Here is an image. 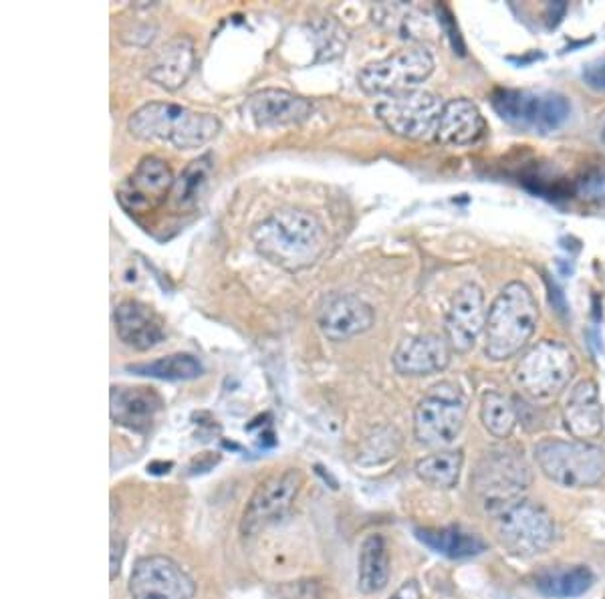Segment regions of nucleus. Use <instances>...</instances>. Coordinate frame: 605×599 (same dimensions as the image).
<instances>
[{
	"mask_svg": "<svg viewBox=\"0 0 605 599\" xmlns=\"http://www.w3.org/2000/svg\"><path fill=\"white\" fill-rule=\"evenodd\" d=\"M256 251L276 267L301 271L313 265L325 248V230L318 216L301 208H281L253 228Z\"/></svg>",
	"mask_w": 605,
	"mask_h": 599,
	"instance_id": "nucleus-1",
	"label": "nucleus"
},
{
	"mask_svg": "<svg viewBox=\"0 0 605 599\" xmlns=\"http://www.w3.org/2000/svg\"><path fill=\"white\" fill-rule=\"evenodd\" d=\"M128 129L142 141H168L176 150H196L218 136L221 119L176 104L152 101L129 116Z\"/></svg>",
	"mask_w": 605,
	"mask_h": 599,
	"instance_id": "nucleus-2",
	"label": "nucleus"
},
{
	"mask_svg": "<svg viewBox=\"0 0 605 599\" xmlns=\"http://www.w3.org/2000/svg\"><path fill=\"white\" fill-rule=\"evenodd\" d=\"M539 323V305L525 283H509L492 301L485 330V354L505 362L531 342Z\"/></svg>",
	"mask_w": 605,
	"mask_h": 599,
	"instance_id": "nucleus-3",
	"label": "nucleus"
},
{
	"mask_svg": "<svg viewBox=\"0 0 605 599\" xmlns=\"http://www.w3.org/2000/svg\"><path fill=\"white\" fill-rule=\"evenodd\" d=\"M535 461L563 489H594L605 481V450L584 440H541Z\"/></svg>",
	"mask_w": 605,
	"mask_h": 599,
	"instance_id": "nucleus-4",
	"label": "nucleus"
},
{
	"mask_svg": "<svg viewBox=\"0 0 605 599\" xmlns=\"http://www.w3.org/2000/svg\"><path fill=\"white\" fill-rule=\"evenodd\" d=\"M577 372L572 350L562 342L543 340L520 357L515 382L533 402H549L559 396Z\"/></svg>",
	"mask_w": 605,
	"mask_h": 599,
	"instance_id": "nucleus-5",
	"label": "nucleus"
},
{
	"mask_svg": "<svg viewBox=\"0 0 605 599\" xmlns=\"http://www.w3.org/2000/svg\"><path fill=\"white\" fill-rule=\"evenodd\" d=\"M468 414L465 392L452 382L436 384L414 410V436L430 449H447L460 436Z\"/></svg>",
	"mask_w": 605,
	"mask_h": 599,
	"instance_id": "nucleus-6",
	"label": "nucleus"
},
{
	"mask_svg": "<svg viewBox=\"0 0 605 599\" xmlns=\"http://www.w3.org/2000/svg\"><path fill=\"white\" fill-rule=\"evenodd\" d=\"M531 469L513 449H490L478 462L472 477L485 509L497 514L510 503L519 501L520 494L531 487Z\"/></svg>",
	"mask_w": 605,
	"mask_h": 599,
	"instance_id": "nucleus-7",
	"label": "nucleus"
},
{
	"mask_svg": "<svg viewBox=\"0 0 605 599\" xmlns=\"http://www.w3.org/2000/svg\"><path fill=\"white\" fill-rule=\"evenodd\" d=\"M492 108L510 126L531 134H552L572 114L567 97L535 89H497L492 94Z\"/></svg>",
	"mask_w": 605,
	"mask_h": 599,
	"instance_id": "nucleus-8",
	"label": "nucleus"
},
{
	"mask_svg": "<svg viewBox=\"0 0 605 599\" xmlns=\"http://www.w3.org/2000/svg\"><path fill=\"white\" fill-rule=\"evenodd\" d=\"M495 533L513 556L535 557L555 543L557 527L545 507L519 499L495 514Z\"/></svg>",
	"mask_w": 605,
	"mask_h": 599,
	"instance_id": "nucleus-9",
	"label": "nucleus"
},
{
	"mask_svg": "<svg viewBox=\"0 0 605 599\" xmlns=\"http://www.w3.org/2000/svg\"><path fill=\"white\" fill-rule=\"evenodd\" d=\"M435 71V57L425 47H410L363 67L358 76L370 96H403L416 91Z\"/></svg>",
	"mask_w": 605,
	"mask_h": 599,
	"instance_id": "nucleus-10",
	"label": "nucleus"
},
{
	"mask_svg": "<svg viewBox=\"0 0 605 599\" xmlns=\"http://www.w3.org/2000/svg\"><path fill=\"white\" fill-rule=\"evenodd\" d=\"M445 104L430 91H410L403 96L383 99L375 108V116L393 136L406 139H426L435 136Z\"/></svg>",
	"mask_w": 605,
	"mask_h": 599,
	"instance_id": "nucleus-11",
	"label": "nucleus"
},
{
	"mask_svg": "<svg viewBox=\"0 0 605 599\" xmlns=\"http://www.w3.org/2000/svg\"><path fill=\"white\" fill-rule=\"evenodd\" d=\"M301 487L303 474L295 469L273 474L261 482L246 504L241 519V533L245 537L256 536L269 524L283 519L295 503Z\"/></svg>",
	"mask_w": 605,
	"mask_h": 599,
	"instance_id": "nucleus-12",
	"label": "nucleus"
},
{
	"mask_svg": "<svg viewBox=\"0 0 605 599\" xmlns=\"http://www.w3.org/2000/svg\"><path fill=\"white\" fill-rule=\"evenodd\" d=\"M131 599H194V579L166 556L142 557L129 578Z\"/></svg>",
	"mask_w": 605,
	"mask_h": 599,
	"instance_id": "nucleus-13",
	"label": "nucleus"
},
{
	"mask_svg": "<svg viewBox=\"0 0 605 599\" xmlns=\"http://www.w3.org/2000/svg\"><path fill=\"white\" fill-rule=\"evenodd\" d=\"M174 174L162 158L146 156L117 188V200L128 213H152L166 203L174 188Z\"/></svg>",
	"mask_w": 605,
	"mask_h": 599,
	"instance_id": "nucleus-14",
	"label": "nucleus"
},
{
	"mask_svg": "<svg viewBox=\"0 0 605 599\" xmlns=\"http://www.w3.org/2000/svg\"><path fill=\"white\" fill-rule=\"evenodd\" d=\"M487 320L489 311L485 307V293L475 283H465L450 301L445 320V337L452 352L468 354L487 330Z\"/></svg>",
	"mask_w": 605,
	"mask_h": 599,
	"instance_id": "nucleus-15",
	"label": "nucleus"
},
{
	"mask_svg": "<svg viewBox=\"0 0 605 599\" xmlns=\"http://www.w3.org/2000/svg\"><path fill=\"white\" fill-rule=\"evenodd\" d=\"M452 347L447 337L435 333L406 337L392 355L393 370L408 377H426L447 370Z\"/></svg>",
	"mask_w": 605,
	"mask_h": 599,
	"instance_id": "nucleus-16",
	"label": "nucleus"
},
{
	"mask_svg": "<svg viewBox=\"0 0 605 599\" xmlns=\"http://www.w3.org/2000/svg\"><path fill=\"white\" fill-rule=\"evenodd\" d=\"M375 313L355 295H335L319 311V327L331 342H348L370 332Z\"/></svg>",
	"mask_w": 605,
	"mask_h": 599,
	"instance_id": "nucleus-17",
	"label": "nucleus"
},
{
	"mask_svg": "<svg viewBox=\"0 0 605 599\" xmlns=\"http://www.w3.org/2000/svg\"><path fill=\"white\" fill-rule=\"evenodd\" d=\"M245 109L258 128L297 126L311 116L308 99L285 89H261L246 99Z\"/></svg>",
	"mask_w": 605,
	"mask_h": 599,
	"instance_id": "nucleus-18",
	"label": "nucleus"
},
{
	"mask_svg": "<svg viewBox=\"0 0 605 599\" xmlns=\"http://www.w3.org/2000/svg\"><path fill=\"white\" fill-rule=\"evenodd\" d=\"M117 337L136 352H149L166 340L158 313L136 300L121 301L114 313Z\"/></svg>",
	"mask_w": 605,
	"mask_h": 599,
	"instance_id": "nucleus-19",
	"label": "nucleus"
},
{
	"mask_svg": "<svg viewBox=\"0 0 605 599\" xmlns=\"http://www.w3.org/2000/svg\"><path fill=\"white\" fill-rule=\"evenodd\" d=\"M565 429L575 440H594L604 432V407L594 380L575 385L563 406Z\"/></svg>",
	"mask_w": 605,
	"mask_h": 599,
	"instance_id": "nucleus-20",
	"label": "nucleus"
},
{
	"mask_svg": "<svg viewBox=\"0 0 605 599\" xmlns=\"http://www.w3.org/2000/svg\"><path fill=\"white\" fill-rule=\"evenodd\" d=\"M485 131L487 121L482 118L477 104L465 97H458L445 104L435 138L438 144L448 148H465L477 144L478 139L485 136Z\"/></svg>",
	"mask_w": 605,
	"mask_h": 599,
	"instance_id": "nucleus-21",
	"label": "nucleus"
},
{
	"mask_svg": "<svg viewBox=\"0 0 605 599\" xmlns=\"http://www.w3.org/2000/svg\"><path fill=\"white\" fill-rule=\"evenodd\" d=\"M164 406V400L152 387H126L114 385L111 387V420L117 426L146 432L154 424V420Z\"/></svg>",
	"mask_w": 605,
	"mask_h": 599,
	"instance_id": "nucleus-22",
	"label": "nucleus"
},
{
	"mask_svg": "<svg viewBox=\"0 0 605 599\" xmlns=\"http://www.w3.org/2000/svg\"><path fill=\"white\" fill-rule=\"evenodd\" d=\"M196 65V51L188 37H176L159 49L158 55L149 65V79L166 91L180 89L188 79Z\"/></svg>",
	"mask_w": 605,
	"mask_h": 599,
	"instance_id": "nucleus-23",
	"label": "nucleus"
},
{
	"mask_svg": "<svg viewBox=\"0 0 605 599\" xmlns=\"http://www.w3.org/2000/svg\"><path fill=\"white\" fill-rule=\"evenodd\" d=\"M358 566V586L361 593L373 596L386 589L390 581V553L382 536L363 539Z\"/></svg>",
	"mask_w": 605,
	"mask_h": 599,
	"instance_id": "nucleus-24",
	"label": "nucleus"
},
{
	"mask_svg": "<svg viewBox=\"0 0 605 599\" xmlns=\"http://www.w3.org/2000/svg\"><path fill=\"white\" fill-rule=\"evenodd\" d=\"M416 537L440 556L450 559H467L477 557L487 551L485 539L468 533L460 527H445V529H416Z\"/></svg>",
	"mask_w": 605,
	"mask_h": 599,
	"instance_id": "nucleus-25",
	"label": "nucleus"
},
{
	"mask_svg": "<svg viewBox=\"0 0 605 599\" xmlns=\"http://www.w3.org/2000/svg\"><path fill=\"white\" fill-rule=\"evenodd\" d=\"M595 576L587 566L574 568L545 569L537 578L535 586L545 598L569 599L579 598L594 586Z\"/></svg>",
	"mask_w": 605,
	"mask_h": 599,
	"instance_id": "nucleus-26",
	"label": "nucleus"
},
{
	"mask_svg": "<svg viewBox=\"0 0 605 599\" xmlns=\"http://www.w3.org/2000/svg\"><path fill=\"white\" fill-rule=\"evenodd\" d=\"M465 467L462 450H440L416 462V474L435 489H455Z\"/></svg>",
	"mask_w": 605,
	"mask_h": 599,
	"instance_id": "nucleus-27",
	"label": "nucleus"
},
{
	"mask_svg": "<svg viewBox=\"0 0 605 599\" xmlns=\"http://www.w3.org/2000/svg\"><path fill=\"white\" fill-rule=\"evenodd\" d=\"M128 372L154 377V380H166V382H186V380H196L198 375H202L204 367L194 355L174 354L159 357L154 362L128 365Z\"/></svg>",
	"mask_w": 605,
	"mask_h": 599,
	"instance_id": "nucleus-28",
	"label": "nucleus"
},
{
	"mask_svg": "<svg viewBox=\"0 0 605 599\" xmlns=\"http://www.w3.org/2000/svg\"><path fill=\"white\" fill-rule=\"evenodd\" d=\"M213 174V158L202 156L198 160L191 161L180 176L174 180L172 188V203L176 208H192L201 200L204 188L208 186Z\"/></svg>",
	"mask_w": 605,
	"mask_h": 599,
	"instance_id": "nucleus-29",
	"label": "nucleus"
},
{
	"mask_svg": "<svg viewBox=\"0 0 605 599\" xmlns=\"http://www.w3.org/2000/svg\"><path fill=\"white\" fill-rule=\"evenodd\" d=\"M480 422L495 439H509L519 422V412L509 396L487 392L480 400Z\"/></svg>",
	"mask_w": 605,
	"mask_h": 599,
	"instance_id": "nucleus-30",
	"label": "nucleus"
},
{
	"mask_svg": "<svg viewBox=\"0 0 605 599\" xmlns=\"http://www.w3.org/2000/svg\"><path fill=\"white\" fill-rule=\"evenodd\" d=\"M273 599H321L315 581H289L271 589Z\"/></svg>",
	"mask_w": 605,
	"mask_h": 599,
	"instance_id": "nucleus-31",
	"label": "nucleus"
},
{
	"mask_svg": "<svg viewBox=\"0 0 605 599\" xmlns=\"http://www.w3.org/2000/svg\"><path fill=\"white\" fill-rule=\"evenodd\" d=\"M577 190L589 200L605 198V170H592L577 184Z\"/></svg>",
	"mask_w": 605,
	"mask_h": 599,
	"instance_id": "nucleus-32",
	"label": "nucleus"
},
{
	"mask_svg": "<svg viewBox=\"0 0 605 599\" xmlns=\"http://www.w3.org/2000/svg\"><path fill=\"white\" fill-rule=\"evenodd\" d=\"M584 81L597 91H605V59L585 67Z\"/></svg>",
	"mask_w": 605,
	"mask_h": 599,
	"instance_id": "nucleus-33",
	"label": "nucleus"
},
{
	"mask_svg": "<svg viewBox=\"0 0 605 599\" xmlns=\"http://www.w3.org/2000/svg\"><path fill=\"white\" fill-rule=\"evenodd\" d=\"M124 539L121 537H111V561H109V578L116 579L121 568V559H124Z\"/></svg>",
	"mask_w": 605,
	"mask_h": 599,
	"instance_id": "nucleus-34",
	"label": "nucleus"
},
{
	"mask_svg": "<svg viewBox=\"0 0 605 599\" xmlns=\"http://www.w3.org/2000/svg\"><path fill=\"white\" fill-rule=\"evenodd\" d=\"M390 599H422V589L416 579H410Z\"/></svg>",
	"mask_w": 605,
	"mask_h": 599,
	"instance_id": "nucleus-35",
	"label": "nucleus"
},
{
	"mask_svg": "<svg viewBox=\"0 0 605 599\" xmlns=\"http://www.w3.org/2000/svg\"><path fill=\"white\" fill-rule=\"evenodd\" d=\"M602 139H604V144H605V126H604V131H602Z\"/></svg>",
	"mask_w": 605,
	"mask_h": 599,
	"instance_id": "nucleus-36",
	"label": "nucleus"
}]
</instances>
